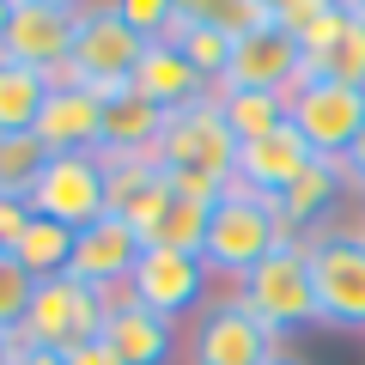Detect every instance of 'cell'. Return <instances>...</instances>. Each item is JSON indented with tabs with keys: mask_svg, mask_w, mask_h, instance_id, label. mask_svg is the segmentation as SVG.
Instances as JSON below:
<instances>
[{
	"mask_svg": "<svg viewBox=\"0 0 365 365\" xmlns=\"http://www.w3.org/2000/svg\"><path fill=\"white\" fill-rule=\"evenodd\" d=\"M311 165H317V153L299 140V128L287 122V128H274V134H262V140L237 146L232 182H237V189H250V195H262V201H280Z\"/></svg>",
	"mask_w": 365,
	"mask_h": 365,
	"instance_id": "obj_15",
	"label": "cell"
},
{
	"mask_svg": "<svg viewBox=\"0 0 365 365\" xmlns=\"http://www.w3.org/2000/svg\"><path fill=\"white\" fill-rule=\"evenodd\" d=\"M195 19L220 25L225 37H244L256 25H274V0H195Z\"/></svg>",
	"mask_w": 365,
	"mask_h": 365,
	"instance_id": "obj_28",
	"label": "cell"
},
{
	"mask_svg": "<svg viewBox=\"0 0 365 365\" xmlns=\"http://www.w3.org/2000/svg\"><path fill=\"white\" fill-rule=\"evenodd\" d=\"M287 122L299 128V140L311 146L317 158H335V165H341L347 146L359 140V128H365V91L304 73L299 86L287 91Z\"/></svg>",
	"mask_w": 365,
	"mask_h": 365,
	"instance_id": "obj_6",
	"label": "cell"
},
{
	"mask_svg": "<svg viewBox=\"0 0 365 365\" xmlns=\"http://www.w3.org/2000/svg\"><path fill=\"white\" fill-rule=\"evenodd\" d=\"M207 220H213V207L170 201V213L158 220V232L146 237V250H182V256H201V250H207Z\"/></svg>",
	"mask_w": 365,
	"mask_h": 365,
	"instance_id": "obj_27",
	"label": "cell"
},
{
	"mask_svg": "<svg viewBox=\"0 0 365 365\" xmlns=\"http://www.w3.org/2000/svg\"><path fill=\"white\" fill-rule=\"evenodd\" d=\"M73 225H55V220H31V232L19 237V268L31 274V280H61L67 268H73Z\"/></svg>",
	"mask_w": 365,
	"mask_h": 365,
	"instance_id": "obj_24",
	"label": "cell"
},
{
	"mask_svg": "<svg viewBox=\"0 0 365 365\" xmlns=\"http://www.w3.org/2000/svg\"><path fill=\"white\" fill-rule=\"evenodd\" d=\"M304 73L311 79H335V86H353L365 91V13L347 0V25H341V37L329 43L323 55H311L304 61Z\"/></svg>",
	"mask_w": 365,
	"mask_h": 365,
	"instance_id": "obj_23",
	"label": "cell"
},
{
	"mask_svg": "<svg viewBox=\"0 0 365 365\" xmlns=\"http://www.w3.org/2000/svg\"><path fill=\"white\" fill-rule=\"evenodd\" d=\"M341 189H347L341 165H335V158H317V165L287 189V195L274 201V213H280V225H287L292 237H311V232H323V220L335 213V195H341Z\"/></svg>",
	"mask_w": 365,
	"mask_h": 365,
	"instance_id": "obj_20",
	"label": "cell"
},
{
	"mask_svg": "<svg viewBox=\"0 0 365 365\" xmlns=\"http://www.w3.org/2000/svg\"><path fill=\"white\" fill-rule=\"evenodd\" d=\"M268 365H311V359H299V353H287V347H280V353H274Z\"/></svg>",
	"mask_w": 365,
	"mask_h": 365,
	"instance_id": "obj_36",
	"label": "cell"
},
{
	"mask_svg": "<svg viewBox=\"0 0 365 365\" xmlns=\"http://www.w3.org/2000/svg\"><path fill=\"white\" fill-rule=\"evenodd\" d=\"M49 158L55 153L37 134H0V195L31 201V189H37V177L49 170Z\"/></svg>",
	"mask_w": 365,
	"mask_h": 365,
	"instance_id": "obj_26",
	"label": "cell"
},
{
	"mask_svg": "<svg viewBox=\"0 0 365 365\" xmlns=\"http://www.w3.org/2000/svg\"><path fill=\"white\" fill-rule=\"evenodd\" d=\"M165 213H170V182L153 158H104V220H122L146 244Z\"/></svg>",
	"mask_w": 365,
	"mask_h": 365,
	"instance_id": "obj_12",
	"label": "cell"
},
{
	"mask_svg": "<svg viewBox=\"0 0 365 365\" xmlns=\"http://www.w3.org/2000/svg\"><path fill=\"white\" fill-rule=\"evenodd\" d=\"M31 213H37V220H55V225H73V232L98 225L104 220V158L98 153L49 158V170H43L37 189H31Z\"/></svg>",
	"mask_w": 365,
	"mask_h": 365,
	"instance_id": "obj_10",
	"label": "cell"
},
{
	"mask_svg": "<svg viewBox=\"0 0 365 365\" xmlns=\"http://www.w3.org/2000/svg\"><path fill=\"white\" fill-rule=\"evenodd\" d=\"M13 353H19V335H6V329H0V365H13Z\"/></svg>",
	"mask_w": 365,
	"mask_h": 365,
	"instance_id": "obj_35",
	"label": "cell"
},
{
	"mask_svg": "<svg viewBox=\"0 0 365 365\" xmlns=\"http://www.w3.org/2000/svg\"><path fill=\"white\" fill-rule=\"evenodd\" d=\"M153 165L158 170H207V177L232 182V170H237V134L225 128L220 98H201V104L165 116V134H158V146H153Z\"/></svg>",
	"mask_w": 365,
	"mask_h": 365,
	"instance_id": "obj_7",
	"label": "cell"
},
{
	"mask_svg": "<svg viewBox=\"0 0 365 365\" xmlns=\"http://www.w3.org/2000/svg\"><path fill=\"white\" fill-rule=\"evenodd\" d=\"M31 220H37V213H31V201L0 195V256H13V250H19V237L31 232Z\"/></svg>",
	"mask_w": 365,
	"mask_h": 365,
	"instance_id": "obj_31",
	"label": "cell"
},
{
	"mask_svg": "<svg viewBox=\"0 0 365 365\" xmlns=\"http://www.w3.org/2000/svg\"><path fill=\"white\" fill-rule=\"evenodd\" d=\"M165 134V110H153L134 86L98 98V158H153Z\"/></svg>",
	"mask_w": 365,
	"mask_h": 365,
	"instance_id": "obj_16",
	"label": "cell"
},
{
	"mask_svg": "<svg viewBox=\"0 0 365 365\" xmlns=\"http://www.w3.org/2000/svg\"><path fill=\"white\" fill-rule=\"evenodd\" d=\"M13 365H67V353H49V347H19Z\"/></svg>",
	"mask_w": 365,
	"mask_h": 365,
	"instance_id": "obj_34",
	"label": "cell"
},
{
	"mask_svg": "<svg viewBox=\"0 0 365 365\" xmlns=\"http://www.w3.org/2000/svg\"><path fill=\"white\" fill-rule=\"evenodd\" d=\"M207 280H213L207 256L140 250V268H134V280H128V299L140 304V311L177 323V317H189V311H207Z\"/></svg>",
	"mask_w": 365,
	"mask_h": 365,
	"instance_id": "obj_9",
	"label": "cell"
},
{
	"mask_svg": "<svg viewBox=\"0 0 365 365\" xmlns=\"http://www.w3.org/2000/svg\"><path fill=\"white\" fill-rule=\"evenodd\" d=\"M116 13L140 31L146 43H158L170 31V13H177V0H116Z\"/></svg>",
	"mask_w": 365,
	"mask_h": 365,
	"instance_id": "obj_30",
	"label": "cell"
},
{
	"mask_svg": "<svg viewBox=\"0 0 365 365\" xmlns=\"http://www.w3.org/2000/svg\"><path fill=\"white\" fill-rule=\"evenodd\" d=\"M140 237L128 232L122 220H98V225H86V232L73 237V280L79 287H91V292H128V280H134V268H140Z\"/></svg>",
	"mask_w": 365,
	"mask_h": 365,
	"instance_id": "obj_14",
	"label": "cell"
},
{
	"mask_svg": "<svg viewBox=\"0 0 365 365\" xmlns=\"http://www.w3.org/2000/svg\"><path fill=\"white\" fill-rule=\"evenodd\" d=\"M237 304H244L274 341H287L292 329H311L317 323V299H311V268H304V237H280V250L237 280Z\"/></svg>",
	"mask_w": 365,
	"mask_h": 365,
	"instance_id": "obj_3",
	"label": "cell"
},
{
	"mask_svg": "<svg viewBox=\"0 0 365 365\" xmlns=\"http://www.w3.org/2000/svg\"><path fill=\"white\" fill-rule=\"evenodd\" d=\"M134 91H140L153 110H165V116H177V110H189V104H201V98H213V86L189 67V55L177 49V43H146V55H140V67H134V79H128Z\"/></svg>",
	"mask_w": 365,
	"mask_h": 365,
	"instance_id": "obj_17",
	"label": "cell"
},
{
	"mask_svg": "<svg viewBox=\"0 0 365 365\" xmlns=\"http://www.w3.org/2000/svg\"><path fill=\"white\" fill-rule=\"evenodd\" d=\"M98 335L116 347V359L122 365H165L170 353H177V323H165V317H153V311H140V304H116V311L104 317V329Z\"/></svg>",
	"mask_w": 365,
	"mask_h": 365,
	"instance_id": "obj_19",
	"label": "cell"
},
{
	"mask_svg": "<svg viewBox=\"0 0 365 365\" xmlns=\"http://www.w3.org/2000/svg\"><path fill=\"white\" fill-rule=\"evenodd\" d=\"M304 268H311L317 329L365 335V244L347 225H323L304 237Z\"/></svg>",
	"mask_w": 365,
	"mask_h": 365,
	"instance_id": "obj_1",
	"label": "cell"
},
{
	"mask_svg": "<svg viewBox=\"0 0 365 365\" xmlns=\"http://www.w3.org/2000/svg\"><path fill=\"white\" fill-rule=\"evenodd\" d=\"M73 37H79V6H67V0H13L6 31H0V61H19L49 79L55 67H67Z\"/></svg>",
	"mask_w": 365,
	"mask_h": 365,
	"instance_id": "obj_8",
	"label": "cell"
},
{
	"mask_svg": "<svg viewBox=\"0 0 365 365\" xmlns=\"http://www.w3.org/2000/svg\"><path fill=\"white\" fill-rule=\"evenodd\" d=\"M31 299H37V280L19 268V256H0V329H6V335H19Z\"/></svg>",
	"mask_w": 365,
	"mask_h": 365,
	"instance_id": "obj_29",
	"label": "cell"
},
{
	"mask_svg": "<svg viewBox=\"0 0 365 365\" xmlns=\"http://www.w3.org/2000/svg\"><path fill=\"white\" fill-rule=\"evenodd\" d=\"M49 98V79L19 61H0V134H31Z\"/></svg>",
	"mask_w": 365,
	"mask_h": 365,
	"instance_id": "obj_25",
	"label": "cell"
},
{
	"mask_svg": "<svg viewBox=\"0 0 365 365\" xmlns=\"http://www.w3.org/2000/svg\"><path fill=\"white\" fill-rule=\"evenodd\" d=\"M146 55V37L116 13V6H79V37H73V55L67 67H55L49 86H86V91H116L134 79Z\"/></svg>",
	"mask_w": 365,
	"mask_h": 365,
	"instance_id": "obj_2",
	"label": "cell"
},
{
	"mask_svg": "<svg viewBox=\"0 0 365 365\" xmlns=\"http://www.w3.org/2000/svg\"><path fill=\"white\" fill-rule=\"evenodd\" d=\"M280 347H287V341H274L268 329L237 304V292L220 299V304H207L201 323H195V365H268Z\"/></svg>",
	"mask_w": 365,
	"mask_h": 365,
	"instance_id": "obj_13",
	"label": "cell"
},
{
	"mask_svg": "<svg viewBox=\"0 0 365 365\" xmlns=\"http://www.w3.org/2000/svg\"><path fill=\"white\" fill-rule=\"evenodd\" d=\"M304 79V49L280 25H256L232 43V67L213 91H292Z\"/></svg>",
	"mask_w": 365,
	"mask_h": 365,
	"instance_id": "obj_11",
	"label": "cell"
},
{
	"mask_svg": "<svg viewBox=\"0 0 365 365\" xmlns=\"http://www.w3.org/2000/svg\"><path fill=\"white\" fill-rule=\"evenodd\" d=\"M104 317H110L104 292L79 287L73 274H61V280H37V299H31L25 323H19V347L73 353V347H86V341H98Z\"/></svg>",
	"mask_w": 365,
	"mask_h": 365,
	"instance_id": "obj_5",
	"label": "cell"
},
{
	"mask_svg": "<svg viewBox=\"0 0 365 365\" xmlns=\"http://www.w3.org/2000/svg\"><path fill=\"white\" fill-rule=\"evenodd\" d=\"M67 365H122V359H116V347H110V341L98 335V341H86V347H73V353H67Z\"/></svg>",
	"mask_w": 365,
	"mask_h": 365,
	"instance_id": "obj_33",
	"label": "cell"
},
{
	"mask_svg": "<svg viewBox=\"0 0 365 365\" xmlns=\"http://www.w3.org/2000/svg\"><path fill=\"white\" fill-rule=\"evenodd\" d=\"M341 177H347L353 195H365V128H359V140L347 146V158H341Z\"/></svg>",
	"mask_w": 365,
	"mask_h": 365,
	"instance_id": "obj_32",
	"label": "cell"
},
{
	"mask_svg": "<svg viewBox=\"0 0 365 365\" xmlns=\"http://www.w3.org/2000/svg\"><path fill=\"white\" fill-rule=\"evenodd\" d=\"M280 237H292L287 225H280V213H274V201L250 195V189H225V201L213 207L207 220V268L225 274V280H244L256 262H268L274 250H280Z\"/></svg>",
	"mask_w": 365,
	"mask_h": 365,
	"instance_id": "obj_4",
	"label": "cell"
},
{
	"mask_svg": "<svg viewBox=\"0 0 365 365\" xmlns=\"http://www.w3.org/2000/svg\"><path fill=\"white\" fill-rule=\"evenodd\" d=\"M6 13H13V0H0V31H6Z\"/></svg>",
	"mask_w": 365,
	"mask_h": 365,
	"instance_id": "obj_37",
	"label": "cell"
},
{
	"mask_svg": "<svg viewBox=\"0 0 365 365\" xmlns=\"http://www.w3.org/2000/svg\"><path fill=\"white\" fill-rule=\"evenodd\" d=\"M31 134H37L55 158H61V153H98V91H86V86H49L43 116H37Z\"/></svg>",
	"mask_w": 365,
	"mask_h": 365,
	"instance_id": "obj_18",
	"label": "cell"
},
{
	"mask_svg": "<svg viewBox=\"0 0 365 365\" xmlns=\"http://www.w3.org/2000/svg\"><path fill=\"white\" fill-rule=\"evenodd\" d=\"M213 98H220V116L237 134V146L287 128V91H213Z\"/></svg>",
	"mask_w": 365,
	"mask_h": 365,
	"instance_id": "obj_22",
	"label": "cell"
},
{
	"mask_svg": "<svg viewBox=\"0 0 365 365\" xmlns=\"http://www.w3.org/2000/svg\"><path fill=\"white\" fill-rule=\"evenodd\" d=\"M274 25L287 31V37L304 49V61H311V55H323L329 43L341 37L347 0H274Z\"/></svg>",
	"mask_w": 365,
	"mask_h": 365,
	"instance_id": "obj_21",
	"label": "cell"
}]
</instances>
